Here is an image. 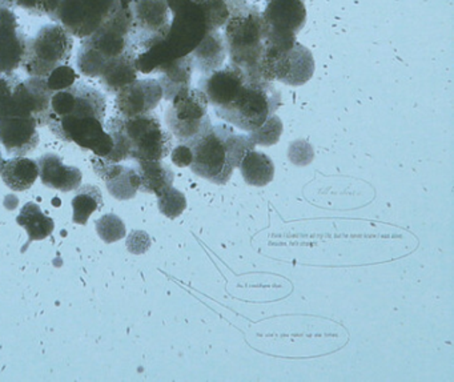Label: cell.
I'll return each instance as SVG.
<instances>
[{
	"mask_svg": "<svg viewBox=\"0 0 454 382\" xmlns=\"http://www.w3.org/2000/svg\"><path fill=\"white\" fill-rule=\"evenodd\" d=\"M171 25L166 39L137 54L139 73L153 74L167 63L187 57L211 31L224 27L230 0H167Z\"/></svg>",
	"mask_w": 454,
	"mask_h": 382,
	"instance_id": "1",
	"label": "cell"
},
{
	"mask_svg": "<svg viewBox=\"0 0 454 382\" xmlns=\"http://www.w3.org/2000/svg\"><path fill=\"white\" fill-rule=\"evenodd\" d=\"M183 144L192 151L190 168L193 174L219 185L230 182L233 169L256 147L248 134H238L227 124L212 126L206 134Z\"/></svg>",
	"mask_w": 454,
	"mask_h": 382,
	"instance_id": "2",
	"label": "cell"
},
{
	"mask_svg": "<svg viewBox=\"0 0 454 382\" xmlns=\"http://www.w3.org/2000/svg\"><path fill=\"white\" fill-rule=\"evenodd\" d=\"M132 0H118L108 19L92 35L83 39L78 52L79 73L102 78L111 65L131 46Z\"/></svg>",
	"mask_w": 454,
	"mask_h": 382,
	"instance_id": "3",
	"label": "cell"
},
{
	"mask_svg": "<svg viewBox=\"0 0 454 382\" xmlns=\"http://www.w3.org/2000/svg\"><path fill=\"white\" fill-rule=\"evenodd\" d=\"M230 18L224 26L230 65L240 68L249 78L262 81L259 68L265 46L262 12L247 0H230Z\"/></svg>",
	"mask_w": 454,
	"mask_h": 382,
	"instance_id": "4",
	"label": "cell"
},
{
	"mask_svg": "<svg viewBox=\"0 0 454 382\" xmlns=\"http://www.w3.org/2000/svg\"><path fill=\"white\" fill-rule=\"evenodd\" d=\"M281 105V94L270 82L248 78L238 97L215 113L240 131L252 132L262 127Z\"/></svg>",
	"mask_w": 454,
	"mask_h": 382,
	"instance_id": "5",
	"label": "cell"
},
{
	"mask_svg": "<svg viewBox=\"0 0 454 382\" xmlns=\"http://www.w3.org/2000/svg\"><path fill=\"white\" fill-rule=\"evenodd\" d=\"M106 107L107 100L102 92L79 82L70 89L52 95L51 113L47 126L55 136L67 142L68 132L78 124L89 119L105 121Z\"/></svg>",
	"mask_w": 454,
	"mask_h": 382,
	"instance_id": "6",
	"label": "cell"
},
{
	"mask_svg": "<svg viewBox=\"0 0 454 382\" xmlns=\"http://www.w3.org/2000/svg\"><path fill=\"white\" fill-rule=\"evenodd\" d=\"M74 36L59 23L44 26L35 38L28 39L27 52L20 67L30 76L47 78L55 68L67 65Z\"/></svg>",
	"mask_w": 454,
	"mask_h": 382,
	"instance_id": "7",
	"label": "cell"
},
{
	"mask_svg": "<svg viewBox=\"0 0 454 382\" xmlns=\"http://www.w3.org/2000/svg\"><path fill=\"white\" fill-rule=\"evenodd\" d=\"M208 105L204 92L191 87L171 100V105L166 111V123L177 142H192L211 129Z\"/></svg>",
	"mask_w": 454,
	"mask_h": 382,
	"instance_id": "8",
	"label": "cell"
},
{
	"mask_svg": "<svg viewBox=\"0 0 454 382\" xmlns=\"http://www.w3.org/2000/svg\"><path fill=\"white\" fill-rule=\"evenodd\" d=\"M124 131L131 144L129 159L135 161H160L174 148L172 134L161 126L153 113L123 118Z\"/></svg>",
	"mask_w": 454,
	"mask_h": 382,
	"instance_id": "9",
	"label": "cell"
},
{
	"mask_svg": "<svg viewBox=\"0 0 454 382\" xmlns=\"http://www.w3.org/2000/svg\"><path fill=\"white\" fill-rule=\"evenodd\" d=\"M132 27L129 43L137 52L166 39L171 25L167 0H132Z\"/></svg>",
	"mask_w": 454,
	"mask_h": 382,
	"instance_id": "10",
	"label": "cell"
},
{
	"mask_svg": "<svg viewBox=\"0 0 454 382\" xmlns=\"http://www.w3.org/2000/svg\"><path fill=\"white\" fill-rule=\"evenodd\" d=\"M315 59L307 47L294 43L289 51L264 54L260 63L259 75L264 82H280L286 86L300 87L312 79Z\"/></svg>",
	"mask_w": 454,
	"mask_h": 382,
	"instance_id": "11",
	"label": "cell"
},
{
	"mask_svg": "<svg viewBox=\"0 0 454 382\" xmlns=\"http://www.w3.org/2000/svg\"><path fill=\"white\" fill-rule=\"evenodd\" d=\"M118 0H62L58 22L74 38L92 35L116 7Z\"/></svg>",
	"mask_w": 454,
	"mask_h": 382,
	"instance_id": "12",
	"label": "cell"
},
{
	"mask_svg": "<svg viewBox=\"0 0 454 382\" xmlns=\"http://www.w3.org/2000/svg\"><path fill=\"white\" fill-rule=\"evenodd\" d=\"M161 99L163 90L156 79H137L116 94L115 107L121 118H135L153 113Z\"/></svg>",
	"mask_w": 454,
	"mask_h": 382,
	"instance_id": "13",
	"label": "cell"
},
{
	"mask_svg": "<svg viewBox=\"0 0 454 382\" xmlns=\"http://www.w3.org/2000/svg\"><path fill=\"white\" fill-rule=\"evenodd\" d=\"M52 92L46 78L30 76L15 87L12 103L18 110L35 119L38 127L47 126L51 113Z\"/></svg>",
	"mask_w": 454,
	"mask_h": 382,
	"instance_id": "14",
	"label": "cell"
},
{
	"mask_svg": "<svg viewBox=\"0 0 454 382\" xmlns=\"http://www.w3.org/2000/svg\"><path fill=\"white\" fill-rule=\"evenodd\" d=\"M27 43L14 12L0 9V74L15 73L22 66Z\"/></svg>",
	"mask_w": 454,
	"mask_h": 382,
	"instance_id": "15",
	"label": "cell"
},
{
	"mask_svg": "<svg viewBox=\"0 0 454 382\" xmlns=\"http://www.w3.org/2000/svg\"><path fill=\"white\" fill-rule=\"evenodd\" d=\"M248 78L240 68L228 65L208 75L201 76L198 89L204 92L209 105L216 110L230 105Z\"/></svg>",
	"mask_w": 454,
	"mask_h": 382,
	"instance_id": "16",
	"label": "cell"
},
{
	"mask_svg": "<svg viewBox=\"0 0 454 382\" xmlns=\"http://www.w3.org/2000/svg\"><path fill=\"white\" fill-rule=\"evenodd\" d=\"M38 123L23 115H7L0 121V144L9 155L26 156L39 144Z\"/></svg>",
	"mask_w": 454,
	"mask_h": 382,
	"instance_id": "17",
	"label": "cell"
},
{
	"mask_svg": "<svg viewBox=\"0 0 454 382\" xmlns=\"http://www.w3.org/2000/svg\"><path fill=\"white\" fill-rule=\"evenodd\" d=\"M262 15L265 27L272 33L297 35L307 22V9L301 0H270Z\"/></svg>",
	"mask_w": 454,
	"mask_h": 382,
	"instance_id": "18",
	"label": "cell"
},
{
	"mask_svg": "<svg viewBox=\"0 0 454 382\" xmlns=\"http://www.w3.org/2000/svg\"><path fill=\"white\" fill-rule=\"evenodd\" d=\"M95 172L102 177L111 195L118 200H129L139 192L140 179L137 169L119 166V163H107L99 156L92 159Z\"/></svg>",
	"mask_w": 454,
	"mask_h": 382,
	"instance_id": "19",
	"label": "cell"
},
{
	"mask_svg": "<svg viewBox=\"0 0 454 382\" xmlns=\"http://www.w3.org/2000/svg\"><path fill=\"white\" fill-rule=\"evenodd\" d=\"M39 176L46 187L60 192L78 190L82 184V172L76 167L63 164L62 159L55 153H46L38 159Z\"/></svg>",
	"mask_w": 454,
	"mask_h": 382,
	"instance_id": "20",
	"label": "cell"
},
{
	"mask_svg": "<svg viewBox=\"0 0 454 382\" xmlns=\"http://www.w3.org/2000/svg\"><path fill=\"white\" fill-rule=\"evenodd\" d=\"M193 70L195 66L192 55L180 58L159 68L156 74H159L158 82L163 90L164 99L171 102L183 90L190 89Z\"/></svg>",
	"mask_w": 454,
	"mask_h": 382,
	"instance_id": "21",
	"label": "cell"
},
{
	"mask_svg": "<svg viewBox=\"0 0 454 382\" xmlns=\"http://www.w3.org/2000/svg\"><path fill=\"white\" fill-rule=\"evenodd\" d=\"M193 66L201 75H208L224 66L227 59V46L224 35L219 31H211L204 36L198 47L193 50Z\"/></svg>",
	"mask_w": 454,
	"mask_h": 382,
	"instance_id": "22",
	"label": "cell"
},
{
	"mask_svg": "<svg viewBox=\"0 0 454 382\" xmlns=\"http://www.w3.org/2000/svg\"><path fill=\"white\" fill-rule=\"evenodd\" d=\"M137 73L139 71L137 68V50L129 46L103 74L100 82L106 91L118 94L121 89L137 81Z\"/></svg>",
	"mask_w": 454,
	"mask_h": 382,
	"instance_id": "23",
	"label": "cell"
},
{
	"mask_svg": "<svg viewBox=\"0 0 454 382\" xmlns=\"http://www.w3.org/2000/svg\"><path fill=\"white\" fill-rule=\"evenodd\" d=\"M0 176L10 190L23 192L35 184L39 176L38 163L25 156H17L4 160V167L0 168Z\"/></svg>",
	"mask_w": 454,
	"mask_h": 382,
	"instance_id": "24",
	"label": "cell"
},
{
	"mask_svg": "<svg viewBox=\"0 0 454 382\" xmlns=\"http://www.w3.org/2000/svg\"><path fill=\"white\" fill-rule=\"evenodd\" d=\"M140 179V192L160 196L168 188L174 187L175 174L163 161H137Z\"/></svg>",
	"mask_w": 454,
	"mask_h": 382,
	"instance_id": "25",
	"label": "cell"
},
{
	"mask_svg": "<svg viewBox=\"0 0 454 382\" xmlns=\"http://www.w3.org/2000/svg\"><path fill=\"white\" fill-rule=\"evenodd\" d=\"M239 168L247 184L254 187H264L275 177V166L270 156L254 150L244 156Z\"/></svg>",
	"mask_w": 454,
	"mask_h": 382,
	"instance_id": "26",
	"label": "cell"
},
{
	"mask_svg": "<svg viewBox=\"0 0 454 382\" xmlns=\"http://www.w3.org/2000/svg\"><path fill=\"white\" fill-rule=\"evenodd\" d=\"M17 222L20 227L27 230L30 241L44 240L54 232V220L46 216L35 203L26 204L20 211Z\"/></svg>",
	"mask_w": 454,
	"mask_h": 382,
	"instance_id": "27",
	"label": "cell"
},
{
	"mask_svg": "<svg viewBox=\"0 0 454 382\" xmlns=\"http://www.w3.org/2000/svg\"><path fill=\"white\" fill-rule=\"evenodd\" d=\"M102 208V191L97 185L87 184L79 187L75 198L73 199L74 222L86 225L91 214Z\"/></svg>",
	"mask_w": 454,
	"mask_h": 382,
	"instance_id": "28",
	"label": "cell"
},
{
	"mask_svg": "<svg viewBox=\"0 0 454 382\" xmlns=\"http://www.w3.org/2000/svg\"><path fill=\"white\" fill-rule=\"evenodd\" d=\"M108 134L114 140V148L103 160L107 163H121V161L129 159L131 153V144H129V137L124 131L123 118L121 116H113L108 121L107 126H105Z\"/></svg>",
	"mask_w": 454,
	"mask_h": 382,
	"instance_id": "29",
	"label": "cell"
},
{
	"mask_svg": "<svg viewBox=\"0 0 454 382\" xmlns=\"http://www.w3.org/2000/svg\"><path fill=\"white\" fill-rule=\"evenodd\" d=\"M283 134V123L276 115L270 116L259 129L254 131L248 132L249 139L254 145H270L276 144Z\"/></svg>",
	"mask_w": 454,
	"mask_h": 382,
	"instance_id": "30",
	"label": "cell"
},
{
	"mask_svg": "<svg viewBox=\"0 0 454 382\" xmlns=\"http://www.w3.org/2000/svg\"><path fill=\"white\" fill-rule=\"evenodd\" d=\"M158 206L164 216L168 219H176L187 208V199H185L184 193L171 187L158 196Z\"/></svg>",
	"mask_w": 454,
	"mask_h": 382,
	"instance_id": "31",
	"label": "cell"
},
{
	"mask_svg": "<svg viewBox=\"0 0 454 382\" xmlns=\"http://www.w3.org/2000/svg\"><path fill=\"white\" fill-rule=\"evenodd\" d=\"M97 230L106 243L121 240L126 236V227L116 214H106L97 222Z\"/></svg>",
	"mask_w": 454,
	"mask_h": 382,
	"instance_id": "32",
	"label": "cell"
},
{
	"mask_svg": "<svg viewBox=\"0 0 454 382\" xmlns=\"http://www.w3.org/2000/svg\"><path fill=\"white\" fill-rule=\"evenodd\" d=\"M76 78H78V75H76L75 70L70 67V66L65 65L55 68V70L47 76L46 81L50 90H51L52 92H58L74 86V84L76 83Z\"/></svg>",
	"mask_w": 454,
	"mask_h": 382,
	"instance_id": "33",
	"label": "cell"
},
{
	"mask_svg": "<svg viewBox=\"0 0 454 382\" xmlns=\"http://www.w3.org/2000/svg\"><path fill=\"white\" fill-rule=\"evenodd\" d=\"M20 78L15 73L0 74V118L9 105L15 87L20 83Z\"/></svg>",
	"mask_w": 454,
	"mask_h": 382,
	"instance_id": "34",
	"label": "cell"
},
{
	"mask_svg": "<svg viewBox=\"0 0 454 382\" xmlns=\"http://www.w3.org/2000/svg\"><path fill=\"white\" fill-rule=\"evenodd\" d=\"M172 163L177 167H190L192 163V151L187 144L180 143L176 148L171 151Z\"/></svg>",
	"mask_w": 454,
	"mask_h": 382,
	"instance_id": "35",
	"label": "cell"
},
{
	"mask_svg": "<svg viewBox=\"0 0 454 382\" xmlns=\"http://www.w3.org/2000/svg\"><path fill=\"white\" fill-rule=\"evenodd\" d=\"M15 4L20 9L25 10L28 14L35 15V17H43L44 15L41 0H15Z\"/></svg>",
	"mask_w": 454,
	"mask_h": 382,
	"instance_id": "36",
	"label": "cell"
},
{
	"mask_svg": "<svg viewBox=\"0 0 454 382\" xmlns=\"http://www.w3.org/2000/svg\"><path fill=\"white\" fill-rule=\"evenodd\" d=\"M60 2H62V0H41L42 9H43L44 15H47L52 22H58Z\"/></svg>",
	"mask_w": 454,
	"mask_h": 382,
	"instance_id": "37",
	"label": "cell"
},
{
	"mask_svg": "<svg viewBox=\"0 0 454 382\" xmlns=\"http://www.w3.org/2000/svg\"><path fill=\"white\" fill-rule=\"evenodd\" d=\"M4 155H2V148H0V168H2V167H4Z\"/></svg>",
	"mask_w": 454,
	"mask_h": 382,
	"instance_id": "38",
	"label": "cell"
},
{
	"mask_svg": "<svg viewBox=\"0 0 454 382\" xmlns=\"http://www.w3.org/2000/svg\"><path fill=\"white\" fill-rule=\"evenodd\" d=\"M265 2H267V4H268V2H270V0H265Z\"/></svg>",
	"mask_w": 454,
	"mask_h": 382,
	"instance_id": "39",
	"label": "cell"
}]
</instances>
